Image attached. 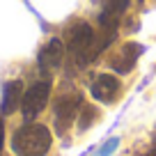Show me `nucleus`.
I'll return each instance as SVG.
<instances>
[{
	"label": "nucleus",
	"mask_w": 156,
	"mask_h": 156,
	"mask_svg": "<svg viewBox=\"0 0 156 156\" xmlns=\"http://www.w3.org/2000/svg\"><path fill=\"white\" fill-rule=\"evenodd\" d=\"M140 55H142V46L133 44V41H126V44L122 46V51L110 58V69H115L117 73H129L136 67Z\"/></svg>",
	"instance_id": "6e6552de"
},
{
	"label": "nucleus",
	"mask_w": 156,
	"mask_h": 156,
	"mask_svg": "<svg viewBox=\"0 0 156 156\" xmlns=\"http://www.w3.org/2000/svg\"><path fill=\"white\" fill-rule=\"evenodd\" d=\"M2 142H5V126L0 122V149H2Z\"/></svg>",
	"instance_id": "ddd939ff"
},
{
	"label": "nucleus",
	"mask_w": 156,
	"mask_h": 156,
	"mask_svg": "<svg viewBox=\"0 0 156 156\" xmlns=\"http://www.w3.org/2000/svg\"><path fill=\"white\" fill-rule=\"evenodd\" d=\"M23 83L21 80H7L2 85V101H0V110L2 115H12L16 112V108H21V101H23Z\"/></svg>",
	"instance_id": "1a4fd4ad"
},
{
	"label": "nucleus",
	"mask_w": 156,
	"mask_h": 156,
	"mask_svg": "<svg viewBox=\"0 0 156 156\" xmlns=\"http://www.w3.org/2000/svg\"><path fill=\"white\" fill-rule=\"evenodd\" d=\"M83 110V97L78 92H62L53 103V117L58 133H67V129L76 122V117Z\"/></svg>",
	"instance_id": "7ed1b4c3"
},
{
	"label": "nucleus",
	"mask_w": 156,
	"mask_h": 156,
	"mask_svg": "<svg viewBox=\"0 0 156 156\" xmlns=\"http://www.w3.org/2000/svg\"><path fill=\"white\" fill-rule=\"evenodd\" d=\"M53 145V133L44 124H23L12 133L9 147L16 156H46Z\"/></svg>",
	"instance_id": "f03ea898"
},
{
	"label": "nucleus",
	"mask_w": 156,
	"mask_h": 156,
	"mask_svg": "<svg viewBox=\"0 0 156 156\" xmlns=\"http://www.w3.org/2000/svg\"><path fill=\"white\" fill-rule=\"evenodd\" d=\"M129 5H131V0H103V9H101V16H99L101 30H117L119 19L129 9Z\"/></svg>",
	"instance_id": "0eeeda50"
},
{
	"label": "nucleus",
	"mask_w": 156,
	"mask_h": 156,
	"mask_svg": "<svg viewBox=\"0 0 156 156\" xmlns=\"http://www.w3.org/2000/svg\"><path fill=\"white\" fill-rule=\"evenodd\" d=\"M90 92L101 103H115L117 97L122 94V83H119V78L112 76V73H97L92 85H90Z\"/></svg>",
	"instance_id": "39448f33"
},
{
	"label": "nucleus",
	"mask_w": 156,
	"mask_h": 156,
	"mask_svg": "<svg viewBox=\"0 0 156 156\" xmlns=\"http://www.w3.org/2000/svg\"><path fill=\"white\" fill-rule=\"evenodd\" d=\"M51 99V80H34L23 94V101H21V115L25 119H34L37 115H41L46 106H48Z\"/></svg>",
	"instance_id": "20e7f679"
},
{
	"label": "nucleus",
	"mask_w": 156,
	"mask_h": 156,
	"mask_svg": "<svg viewBox=\"0 0 156 156\" xmlns=\"http://www.w3.org/2000/svg\"><path fill=\"white\" fill-rule=\"evenodd\" d=\"M140 156H156V133L151 136V140H149V147H147V151H145V154H140Z\"/></svg>",
	"instance_id": "f8f14e48"
},
{
	"label": "nucleus",
	"mask_w": 156,
	"mask_h": 156,
	"mask_svg": "<svg viewBox=\"0 0 156 156\" xmlns=\"http://www.w3.org/2000/svg\"><path fill=\"white\" fill-rule=\"evenodd\" d=\"M64 46L78 67H87L99 55V37L87 21H73L64 30Z\"/></svg>",
	"instance_id": "f257e3e1"
},
{
	"label": "nucleus",
	"mask_w": 156,
	"mask_h": 156,
	"mask_svg": "<svg viewBox=\"0 0 156 156\" xmlns=\"http://www.w3.org/2000/svg\"><path fill=\"white\" fill-rule=\"evenodd\" d=\"M80 119H78V124H80V129H87V126H92V122L99 117V110L94 106H83V110H80Z\"/></svg>",
	"instance_id": "9d476101"
},
{
	"label": "nucleus",
	"mask_w": 156,
	"mask_h": 156,
	"mask_svg": "<svg viewBox=\"0 0 156 156\" xmlns=\"http://www.w3.org/2000/svg\"><path fill=\"white\" fill-rule=\"evenodd\" d=\"M64 60V41L62 39H48L37 55V64L44 73H51L62 64Z\"/></svg>",
	"instance_id": "423d86ee"
},
{
	"label": "nucleus",
	"mask_w": 156,
	"mask_h": 156,
	"mask_svg": "<svg viewBox=\"0 0 156 156\" xmlns=\"http://www.w3.org/2000/svg\"><path fill=\"white\" fill-rule=\"evenodd\" d=\"M117 145H119V140H117V138H110V140H108L106 145H103L101 149H99V154H97V156H110L112 151L117 149Z\"/></svg>",
	"instance_id": "9b49d317"
}]
</instances>
